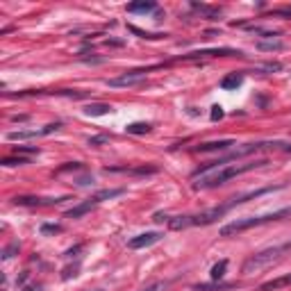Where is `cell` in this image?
Instances as JSON below:
<instances>
[{
  "mask_svg": "<svg viewBox=\"0 0 291 291\" xmlns=\"http://www.w3.org/2000/svg\"><path fill=\"white\" fill-rule=\"evenodd\" d=\"M266 160L259 162H246V164H230V162H211L207 166H203L198 173H193V187L196 189H211L219 187V184H225L227 180L241 176V173H248L257 166H264Z\"/></svg>",
  "mask_w": 291,
  "mask_h": 291,
  "instance_id": "obj_1",
  "label": "cell"
},
{
  "mask_svg": "<svg viewBox=\"0 0 291 291\" xmlns=\"http://www.w3.org/2000/svg\"><path fill=\"white\" fill-rule=\"evenodd\" d=\"M282 219H291V207L271 211V214H264V216H248V219H237V221H232V223H227V225L221 227V237H232V235H237V232L248 230V227H257V225L271 223V221H282Z\"/></svg>",
  "mask_w": 291,
  "mask_h": 291,
  "instance_id": "obj_2",
  "label": "cell"
},
{
  "mask_svg": "<svg viewBox=\"0 0 291 291\" xmlns=\"http://www.w3.org/2000/svg\"><path fill=\"white\" fill-rule=\"evenodd\" d=\"M287 248H291V243H284V246H275V248H266V250L257 253V255L248 257L246 264H243V273H253V271H259V268L268 266L271 262H275L280 255H282Z\"/></svg>",
  "mask_w": 291,
  "mask_h": 291,
  "instance_id": "obj_3",
  "label": "cell"
},
{
  "mask_svg": "<svg viewBox=\"0 0 291 291\" xmlns=\"http://www.w3.org/2000/svg\"><path fill=\"white\" fill-rule=\"evenodd\" d=\"M123 193V189H105V191H98V193H93L91 198H87L84 203L80 205H75L73 209H68L66 211V216L68 219H80V216H84L87 211H91L93 207H98L103 200H107V198H116V196H121Z\"/></svg>",
  "mask_w": 291,
  "mask_h": 291,
  "instance_id": "obj_4",
  "label": "cell"
},
{
  "mask_svg": "<svg viewBox=\"0 0 291 291\" xmlns=\"http://www.w3.org/2000/svg\"><path fill=\"white\" fill-rule=\"evenodd\" d=\"M146 77H148L146 68H137V71H128L119 77H112V80H107V84L109 87H132V84H139Z\"/></svg>",
  "mask_w": 291,
  "mask_h": 291,
  "instance_id": "obj_5",
  "label": "cell"
},
{
  "mask_svg": "<svg viewBox=\"0 0 291 291\" xmlns=\"http://www.w3.org/2000/svg\"><path fill=\"white\" fill-rule=\"evenodd\" d=\"M160 239H162V232H144V235H139V237H132L128 241V246L132 250H139V248L152 246V243H157Z\"/></svg>",
  "mask_w": 291,
  "mask_h": 291,
  "instance_id": "obj_6",
  "label": "cell"
},
{
  "mask_svg": "<svg viewBox=\"0 0 291 291\" xmlns=\"http://www.w3.org/2000/svg\"><path fill=\"white\" fill-rule=\"evenodd\" d=\"M57 130H60V123H50V125H46V128H41V130L12 132V134H9V139H12V141H18V139H34V137H46V134H50V132H57Z\"/></svg>",
  "mask_w": 291,
  "mask_h": 291,
  "instance_id": "obj_7",
  "label": "cell"
},
{
  "mask_svg": "<svg viewBox=\"0 0 291 291\" xmlns=\"http://www.w3.org/2000/svg\"><path fill=\"white\" fill-rule=\"evenodd\" d=\"M230 146H235L232 139H221V141H207V144H200L196 150L198 152H211V150H227Z\"/></svg>",
  "mask_w": 291,
  "mask_h": 291,
  "instance_id": "obj_8",
  "label": "cell"
},
{
  "mask_svg": "<svg viewBox=\"0 0 291 291\" xmlns=\"http://www.w3.org/2000/svg\"><path fill=\"white\" fill-rule=\"evenodd\" d=\"M109 112H112V107H109L107 103H91V105L84 107V114H87V116H105Z\"/></svg>",
  "mask_w": 291,
  "mask_h": 291,
  "instance_id": "obj_9",
  "label": "cell"
},
{
  "mask_svg": "<svg viewBox=\"0 0 291 291\" xmlns=\"http://www.w3.org/2000/svg\"><path fill=\"white\" fill-rule=\"evenodd\" d=\"M291 284V275H282L278 280H271V282H264L259 291H275V289H282V287H289Z\"/></svg>",
  "mask_w": 291,
  "mask_h": 291,
  "instance_id": "obj_10",
  "label": "cell"
},
{
  "mask_svg": "<svg viewBox=\"0 0 291 291\" xmlns=\"http://www.w3.org/2000/svg\"><path fill=\"white\" fill-rule=\"evenodd\" d=\"M16 200V205H52V203H62V198H55V200H44V198H28V196H21V198H14Z\"/></svg>",
  "mask_w": 291,
  "mask_h": 291,
  "instance_id": "obj_11",
  "label": "cell"
},
{
  "mask_svg": "<svg viewBox=\"0 0 291 291\" xmlns=\"http://www.w3.org/2000/svg\"><path fill=\"white\" fill-rule=\"evenodd\" d=\"M128 12H141V14H148V12H160L157 9L155 3H146V0H141V3H132L128 5Z\"/></svg>",
  "mask_w": 291,
  "mask_h": 291,
  "instance_id": "obj_12",
  "label": "cell"
},
{
  "mask_svg": "<svg viewBox=\"0 0 291 291\" xmlns=\"http://www.w3.org/2000/svg\"><path fill=\"white\" fill-rule=\"evenodd\" d=\"M191 7L196 9V12H200V14H205L209 21H216L221 16V9H216V7H209V5H198V3H193Z\"/></svg>",
  "mask_w": 291,
  "mask_h": 291,
  "instance_id": "obj_13",
  "label": "cell"
},
{
  "mask_svg": "<svg viewBox=\"0 0 291 291\" xmlns=\"http://www.w3.org/2000/svg\"><path fill=\"white\" fill-rule=\"evenodd\" d=\"M241 82H243V75H241V73H230V75H227V77H223V82H221V87L230 91V89L241 87Z\"/></svg>",
  "mask_w": 291,
  "mask_h": 291,
  "instance_id": "obj_14",
  "label": "cell"
},
{
  "mask_svg": "<svg viewBox=\"0 0 291 291\" xmlns=\"http://www.w3.org/2000/svg\"><path fill=\"white\" fill-rule=\"evenodd\" d=\"M168 225L173 230H182V227H189L193 223H191V216H173V219H168Z\"/></svg>",
  "mask_w": 291,
  "mask_h": 291,
  "instance_id": "obj_15",
  "label": "cell"
},
{
  "mask_svg": "<svg viewBox=\"0 0 291 291\" xmlns=\"http://www.w3.org/2000/svg\"><path fill=\"white\" fill-rule=\"evenodd\" d=\"M125 130H128L130 134H146V132L152 130V125L150 123H130Z\"/></svg>",
  "mask_w": 291,
  "mask_h": 291,
  "instance_id": "obj_16",
  "label": "cell"
},
{
  "mask_svg": "<svg viewBox=\"0 0 291 291\" xmlns=\"http://www.w3.org/2000/svg\"><path fill=\"white\" fill-rule=\"evenodd\" d=\"M225 268H227V262L223 259V262H219L214 268H211V280H221L225 275Z\"/></svg>",
  "mask_w": 291,
  "mask_h": 291,
  "instance_id": "obj_17",
  "label": "cell"
},
{
  "mask_svg": "<svg viewBox=\"0 0 291 291\" xmlns=\"http://www.w3.org/2000/svg\"><path fill=\"white\" fill-rule=\"evenodd\" d=\"M23 164H30V162L23 160V157H5L3 160V166H23Z\"/></svg>",
  "mask_w": 291,
  "mask_h": 291,
  "instance_id": "obj_18",
  "label": "cell"
},
{
  "mask_svg": "<svg viewBox=\"0 0 291 291\" xmlns=\"http://www.w3.org/2000/svg\"><path fill=\"white\" fill-rule=\"evenodd\" d=\"M232 287V284H198V287H196V289H198V291H216V289H230Z\"/></svg>",
  "mask_w": 291,
  "mask_h": 291,
  "instance_id": "obj_19",
  "label": "cell"
},
{
  "mask_svg": "<svg viewBox=\"0 0 291 291\" xmlns=\"http://www.w3.org/2000/svg\"><path fill=\"white\" fill-rule=\"evenodd\" d=\"M259 48L262 50H280L282 44H280V41H268V44H259Z\"/></svg>",
  "mask_w": 291,
  "mask_h": 291,
  "instance_id": "obj_20",
  "label": "cell"
},
{
  "mask_svg": "<svg viewBox=\"0 0 291 291\" xmlns=\"http://www.w3.org/2000/svg\"><path fill=\"white\" fill-rule=\"evenodd\" d=\"M62 227L60 225H44L41 227V232H44V235H48V232H60Z\"/></svg>",
  "mask_w": 291,
  "mask_h": 291,
  "instance_id": "obj_21",
  "label": "cell"
},
{
  "mask_svg": "<svg viewBox=\"0 0 291 291\" xmlns=\"http://www.w3.org/2000/svg\"><path fill=\"white\" fill-rule=\"evenodd\" d=\"M221 116H223V112H221V107H219V105H214V107H211V119H221Z\"/></svg>",
  "mask_w": 291,
  "mask_h": 291,
  "instance_id": "obj_22",
  "label": "cell"
},
{
  "mask_svg": "<svg viewBox=\"0 0 291 291\" xmlns=\"http://www.w3.org/2000/svg\"><path fill=\"white\" fill-rule=\"evenodd\" d=\"M105 141H107V137H93V139H89V144L98 146V144H105Z\"/></svg>",
  "mask_w": 291,
  "mask_h": 291,
  "instance_id": "obj_23",
  "label": "cell"
},
{
  "mask_svg": "<svg viewBox=\"0 0 291 291\" xmlns=\"http://www.w3.org/2000/svg\"><path fill=\"white\" fill-rule=\"evenodd\" d=\"M16 152H36V148H16Z\"/></svg>",
  "mask_w": 291,
  "mask_h": 291,
  "instance_id": "obj_24",
  "label": "cell"
},
{
  "mask_svg": "<svg viewBox=\"0 0 291 291\" xmlns=\"http://www.w3.org/2000/svg\"><path fill=\"white\" fill-rule=\"evenodd\" d=\"M162 289V284H152V287H148L146 291H160Z\"/></svg>",
  "mask_w": 291,
  "mask_h": 291,
  "instance_id": "obj_25",
  "label": "cell"
},
{
  "mask_svg": "<svg viewBox=\"0 0 291 291\" xmlns=\"http://www.w3.org/2000/svg\"><path fill=\"white\" fill-rule=\"evenodd\" d=\"M93 291H103V289H93Z\"/></svg>",
  "mask_w": 291,
  "mask_h": 291,
  "instance_id": "obj_26",
  "label": "cell"
}]
</instances>
